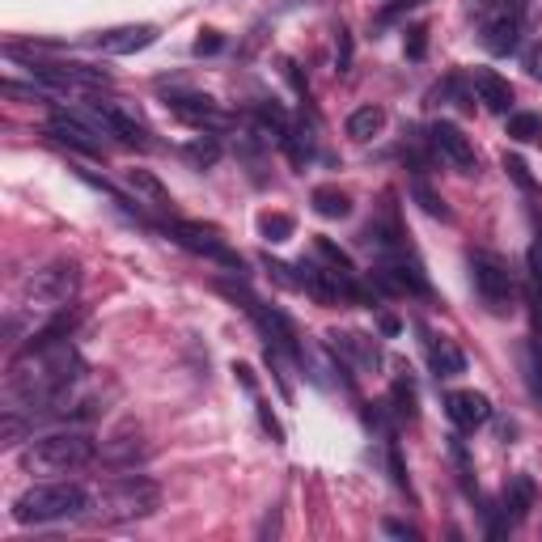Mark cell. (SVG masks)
I'll use <instances>...</instances> for the list:
<instances>
[{
    "mask_svg": "<svg viewBox=\"0 0 542 542\" xmlns=\"http://www.w3.org/2000/svg\"><path fill=\"white\" fill-rule=\"evenodd\" d=\"M233 373H238V382L250 390V394H259V382H255V369L250 365H233Z\"/></svg>",
    "mask_w": 542,
    "mask_h": 542,
    "instance_id": "34",
    "label": "cell"
},
{
    "mask_svg": "<svg viewBox=\"0 0 542 542\" xmlns=\"http://www.w3.org/2000/svg\"><path fill=\"white\" fill-rule=\"evenodd\" d=\"M517 34H521V13H517V0H513V5H504L492 22L483 26V43L492 56H509V51L517 47Z\"/></svg>",
    "mask_w": 542,
    "mask_h": 542,
    "instance_id": "15",
    "label": "cell"
},
{
    "mask_svg": "<svg viewBox=\"0 0 542 542\" xmlns=\"http://www.w3.org/2000/svg\"><path fill=\"white\" fill-rule=\"evenodd\" d=\"M183 153H187V161H191V166L208 170V166H216V157H221V144H216L212 136H208V140H191Z\"/></svg>",
    "mask_w": 542,
    "mask_h": 542,
    "instance_id": "28",
    "label": "cell"
},
{
    "mask_svg": "<svg viewBox=\"0 0 542 542\" xmlns=\"http://www.w3.org/2000/svg\"><path fill=\"white\" fill-rule=\"evenodd\" d=\"M166 233H170V242H178L183 250H191V255H200V259H212V263H221L229 271H242L246 267L238 250H233L212 225H200V221H166Z\"/></svg>",
    "mask_w": 542,
    "mask_h": 542,
    "instance_id": "6",
    "label": "cell"
},
{
    "mask_svg": "<svg viewBox=\"0 0 542 542\" xmlns=\"http://www.w3.org/2000/svg\"><path fill=\"white\" fill-rule=\"evenodd\" d=\"M221 34L216 30H200V39H195V56H216V51H221Z\"/></svg>",
    "mask_w": 542,
    "mask_h": 542,
    "instance_id": "32",
    "label": "cell"
},
{
    "mask_svg": "<svg viewBox=\"0 0 542 542\" xmlns=\"http://www.w3.org/2000/svg\"><path fill=\"white\" fill-rule=\"evenodd\" d=\"M526 263H530V288H534V301H538L542 297V229H538V238L530 242Z\"/></svg>",
    "mask_w": 542,
    "mask_h": 542,
    "instance_id": "30",
    "label": "cell"
},
{
    "mask_svg": "<svg viewBox=\"0 0 542 542\" xmlns=\"http://www.w3.org/2000/svg\"><path fill=\"white\" fill-rule=\"evenodd\" d=\"M166 106H170V115H178L183 123H191V128H200V132H225L229 128V119L216 111L212 98H204V94H170Z\"/></svg>",
    "mask_w": 542,
    "mask_h": 542,
    "instance_id": "9",
    "label": "cell"
},
{
    "mask_svg": "<svg viewBox=\"0 0 542 542\" xmlns=\"http://www.w3.org/2000/svg\"><path fill=\"white\" fill-rule=\"evenodd\" d=\"M89 492L81 483H39L13 500V521L17 526H56V521L85 517Z\"/></svg>",
    "mask_w": 542,
    "mask_h": 542,
    "instance_id": "3",
    "label": "cell"
},
{
    "mask_svg": "<svg viewBox=\"0 0 542 542\" xmlns=\"http://www.w3.org/2000/svg\"><path fill=\"white\" fill-rule=\"evenodd\" d=\"M504 174L513 178V183H517V191H521V195H538V183H534V174H530V166H526V161H521L517 153H504Z\"/></svg>",
    "mask_w": 542,
    "mask_h": 542,
    "instance_id": "26",
    "label": "cell"
},
{
    "mask_svg": "<svg viewBox=\"0 0 542 542\" xmlns=\"http://www.w3.org/2000/svg\"><path fill=\"white\" fill-rule=\"evenodd\" d=\"M509 136L517 144H542V115L538 111H513L509 115Z\"/></svg>",
    "mask_w": 542,
    "mask_h": 542,
    "instance_id": "23",
    "label": "cell"
},
{
    "mask_svg": "<svg viewBox=\"0 0 542 542\" xmlns=\"http://www.w3.org/2000/svg\"><path fill=\"white\" fill-rule=\"evenodd\" d=\"M157 43V26H115V30H106L98 34V47L106 51V56H136V51L144 47H153Z\"/></svg>",
    "mask_w": 542,
    "mask_h": 542,
    "instance_id": "14",
    "label": "cell"
},
{
    "mask_svg": "<svg viewBox=\"0 0 542 542\" xmlns=\"http://www.w3.org/2000/svg\"><path fill=\"white\" fill-rule=\"evenodd\" d=\"M428 360H432V373H437V377H458V373H466V356H462L449 339H432V343H428Z\"/></svg>",
    "mask_w": 542,
    "mask_h": 542,
    "instance_id": "18",
    "label": "cell"
},
{
    "mask_svg": "<svg viewBox=\"0 0 542 542\" xmlns=\"http://www.w3.org/2000/svg\"><path fill=\"white\" fill-rule=\"evenodd\" d=\"M259 233H263V242H271V246H280V242H288L297 233V221L288 212H263L259 216Z\"/></svg>",
    "mask_w": 542,
    "mask_h": 542,
    "instance_id": "22",
    "label": "cell"
},
{
    "mask_svg": "<svg viewBox=\"0 0 542 542\" xmlns=\"http://www.w3.org/2000/svg\"><path fill=\"white\" fill-rule=\"evenodd\" d=\"M335 348L343 356H352L360 369H377V365H382V352H377V343L369 335H335Z\"/></svg>",
    "mask_w": 542,
    "mask_h": 542,
    "instance_id": "19",
    "label": "cell"
},
{
    "mask_svg": "<svg viewBox=\"0 0 542 542\" xmlns=\"http://www.w3.org/2000/svg\"><path fill=\"white\" fill-rule=\"evenodd\" d=\"M471 276H475V288L483 305L492 314H509L513 301H517V280H513V267L504 263L492 250H475L471 255Z\"/></svg>",
    "mask_w": 542,
    "mask_h": 542,
    "instance_id": "5",
    "label": "cell"
},
{
    "mask_svg": "<svg viewBox=\"0 0 542 542\" xmlns=\"http://www.w3.org/2000/svg\"><path fill=\"white\" fill-rule=\"evenodd\" d=\"M128 183L136 191V204H153V208H170V191L157 183L149 170H128Z\"/></svg>",
    "mask_w": 542,
    "mask_h": 542,
    "instance_id": "21",
    "label": "cell"
},
{
    "mask_svg": "<svg viewBox=\"0 0 542 542\" xmlns=\"http://www.w3.org/2000/svg\"><path fill=\"white\" fill-rule=\"evenodd\" d=\"M310 204H314L318 216H327V221H343V216H352V200L339 187H314Z\"/></svg>",
    "mask_w": 542,
    "mask_h": 542,
    "instance_id": "20",
    "label": "cell"
},
{
    "mask_svg": "<svg viewBox=\"0 0 542 542\" xmlns=\"http://www.w3.org/2000/svg\"><path fill=\"white\" fill-rule=\"evenodd\" d=\"M475 94L479 102L487 106V111H496V115H509L513 111V85L500 77V72L492 68H479L475 72Z\"/></svg>",
    "mask_w": 542,
    "mask_h": 542,
    "instance_id": "16",
    "label": "cell"
},
{
    "mask_svg": "<svg viewBox=\"0 0 542 542\" xmlns=\"http://www.w3.org/2000/svg\"><path fill=\"white\" fill-rule=\"evenodd\" d=\"M335 68L348 72L352 68V30L339 26V39H335Z\"/></svg>",
    "mask_w": 542,
    "mask_h": 542,
    "instance_id": "31",
    "label": "cell"
},
{
    "mask_svg": "<svg viewBox=\"0 0 542 542\" xmlns=\"http://www.w3.org/2000/svg\"><path fill=\"white\" fill-rule=\"evenodd\" d=\"M390 403H394V411H399L403 420H415V386H411V377H394Z\"/></svg>",
    "mask_w": 542,
    "mask_h": 542,
    "instance_id": "27",
    "label": "cell"
},
{
    "mask_svg": "<svg viewBox=\"0 0 542 542\" xmlns=\"http://www.w3.org/2000/svg\"><path fill=\"white\" fill-rule=\"evenodd\" d=\"M161 509V487L144 475H123L111 479L98 496H89L85 521L89 526H128V521H144Z\"/></svg>",
    "mask_w": 542,
    "mask_h": 542,
    "instance_id": "2",
    "label": "cell"
},
{
    "mask_svg": "<svg viewBox=\"0 0 542 542\" xmlns=\"http://www.w3.org/2000/svg\"><path fill=\"white\" fill-rule=\"evenodd\" d=\"M403 51H407V60H424V51H428V26H407L403 30Z\"/></svg>",
    "mask_w": 542,
    "mask_h": 542,
    "instance_id": "29",
    "label": "cell"
},
{
    "mask_svg": "<svg viewBox=\"0 0 542 542\" xmlns=\"http://www.w3.org/2000/svg\"><path fill=\"white\" fill-rule=\"evenodd\" d=\"M314 259H318V263H327V267H335V271H348V276H356L352 259L343 255V250H339L331 238H314Z\"/></svg>",
    "mask_w": 542,
    "mask_h": 542,
    "instance_id": "24",
    "label": "cell"
},
{
    "mask_svg": "<svg viewBox=\"0 0 542 542\" xmlns=\"http://www.w3.org/2000/svg\"><path fill=\"white\" fill-rule=\"evenodd\" d=\"M411 191H415V200H420V208H424L428 216H437V221H454V212L445 208V200L424 183V178H415V187H411Z\"/></svg>",
    "mask_w": 542,
    "mask_h": 542,
    "instance_id": "25",
    "label": "cell"
},
{
    "mask_svg": "<svg viewBox=\"0 0 542 542\" xmlns=\"http://www.w3.org/2000/svg\"><path fill=\"white\" fill-rule=\"evenodd\" d=\"M149 458V445H144V437L136 428H119L115 437L102 441V462L115 466V471H136V462Z\"/></svg>",
    "mask_w": 542,
    "mask_h": 542,
    "instance_id": "11",
    "label": "cell"
},
{
    "mask_svg": "<svg viewBox=\"0 0 542 542\" xmlns=\"http://www.w3.org/2000/svg\"><path fill=\"white\" fill-rule=\"evenodd\" d=\"M386 534H394V538H411L415 530H411V526H399V521H386Z\"/></svg>",
    "mask_w": 542,
    "mask_h": 542,
    "instance_id": "35",
    "label": "cell"
},
{
    "mask_svg": "<svg viewBox=\"0 0 542 542\" xmlns=\"http://www.w3.org/2000/svg\"><path fill=\"white\" fill-rule=\"evenodd\" d=\"M89 119L98 123V128L106 132V136H115V140H123L128 144V149H153V140H149V132L140 128V123L132 119V115H123L119 106H94V111H89Z\"/></svg>",
    "mask_w": 542,
    "mask_h": 542,
    "instance_id": "10",
    "label": "cell"
},
{
    "mask_svg": "<svg viewBox=\"0 0 542 542\" xmlns=\"http://www.w3.org/2000/svg\"><path fill=\"white\" fill-rule=\"evenodd\" d=\"M530 509H534V479L530 475H513L509 487H504V500H500V526L492 534L521 526V521L530 517Z\"/></svg>",
    "mask_w": 542,
    "mask_h": 542,
    "instance_id": "12",
    "label": "cell"
},
{
    "mask_svg": "<svg viewBox=\"0 0 542 542\" xmlns=\"http://www.w3.org/2000/svg\"><path fill=\"white\" fill-rule=\"evenodd\" d=\"M428 140H432V149H437V153H441L454 170H462V174H475V170H479V153H475V144L462 136L458 123L437 119V123L428 128Z\"/></svg>",
    "mask_w": 542,
    "mask_h": 542,
    "instance_id": "8",
    "label": "cell"
},
{
    "mask_svg": "<svg viewBox=\"0 0 542 542\" xmlns=\"http://www.w3.org/2000/svg\"><path fill=\"white\" fill-rule=\"evenodd\" d=\"M445 411H449V420H454L462 432H475L479 424L492 420V403H487V394H475V390L445 394Z\"/></svg>",
    "mask_w": 542,
    "mask_h": 542,
    "instance_id": "13",
    "label": "cell"
},
{
    "mask_svg": "<svg viewBox=\"0 0 542 542\" xmlns=\"http://www.w3.org/2000/svg\"><path fill=\"white\" fill-rule=\"evenodd\" d=\"M102 454V445L94 441V432L85 428H56V432H43V437H34L17 462H22V471L30 475H68V471H81Z\"/></svg>",
    "mask_w": 542,
    "mask_h": 542,
    "instance_id": "1",
    "label": "cell"
},
{
    "mask_svg": "<svg viewBox=\"0 0 542 542\" xmlns=\"http://www.w3.org/2000/svg\"><path fill=\"white\" fill-rule=\"evenodd\" d=\"M466 5H471V9H479V13H483V9H487V0H466Z\"/></svg>",
    "mask_w": 542,
    "mask_h": 542,
    "instance_id": "37",
    "label": "cell"
},
{
    "mask_svg": "<svg viewBox=\"0 0 542 542\" xmlns=\"http://www.w3.org/2000/svg\"><path fill=\"white\" fill-rule=\"evenodd\" d=\"M77 288H81V267L68 259H56L39 271H30L22 284V301L39 305V310H64V305L77 297Z\"/></svg>",
    "mask_w": 542,
    "mask_h": 542,
    "instance_id": "4",
    "label": "cell"
},
{
    "mask_svg": "<svg viewBox=\"0 0 542 542\" xmlns=\"http://www.w3.org/2000/svg\"><path fill=\"white\" fill-rule=\"evenodd\" d=\"M424 0H394V5H386L382 13H377V22H394V17H403L407 9H420Z\"/></svg>",
    "mask_w": 542,
    "mask_h": 542,
    "instance_id": "33",
    "label": "cell"
},
{
    "mask_svg": "<svg viewBox=\"0 0 542 542\" xmlns=\"http://www.w3.org/2000/svg\"><path fill=\"white\" fill-rule=\"evenodd\" d=\"M382 128H386V111H382V106H356V111L348 115V136H352L356 144L373 140Z\"/></svg>",
    "mask_w": 542,
    "mask_h": 542,
    "instance_id": "17",
    "label": "cell"
},
{
    "mask_svg": "<svg viewBox=\"0 0 542 542\" xmlns=\"http://www.w3.org/2000/svg\"><path fill=\"white\" fill-rule=\"evenodd\" d=\"M47 136L56 140V144H68V149H77L85 157H102L106 153V144H102V128L89 115H77V111H60V115H51L47 119Z\"/></svg>",
    "mask_w": 542,
    "mask_h": 542,
    "instance_id": "7",
    "label": "cell"
},
{
    "mask_svg": "<svg viewBox=\"0 0 542 542\" xmlns=\"http://www.w3.org/2000/svg\"><path fill=\"white\" fill-rule=\"evenodd\" d=\"M382 335H399V318H382Z\"/></svg>",
    "mask_w": 542,
    "mask_h": 542,
    "instance_id": "36",
    "label": "cell"
}]
</instances>
